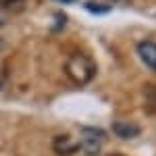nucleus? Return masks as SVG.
<instances>
[{
  "instance_id": "nucleus-1",
  "label": "nucleus",
  "mask_w": 156,
  "mask_h": 156,
  "mask_svg": "<svg viewBox=\"0 0 156 156\" xmlns=\"http://www.w3.org/2000/svg\"><path fill=\"white\" fill-rule=\"evenodd\" d=\"M65 73L73 83L85 85L96 77V62L83 52H73L65 60Z\"/></svg>"
},
{
  "instance_id": "nucleus-2",
  "label": "nucleus",
  "mask_w": 156,
  "mask_h": 156,
  "mask_svg": "<svg viewBox=\"0 0 156 156\" xmlns=\"http://www.w3.org/2000/svg\"><path fill=\"white\" fill-rule=\"evenodd\" d=\"M106 142V133L98 127H85L81 129V142H79V148H83L90 156H96L100 150H102V144Z\"/></svg>"
},
{
  "instance_id": "nucleus-3",
  "label": "nucleus",
  "mask_w": 156,
  "mask_h": 156,
  "mask_svg": "<svg viewBox=\"0 0 156 156\" xmlns=\"http://www.w3.org/2000/svg\"><path fill=\"white\" fill-rule=\"evenodd\" d=\"M52 148H54V152H56L58 156H71V154H75V152L79 150V144L73 142L71 135H58V137L54 140Z\"/></svg>"
},
{
  "instance_id": "nucleus-4",
  "label": "nucleus",
  "mask_w": 156,
  "mask_h": 156,
  "mask_svg": "<svg viewBox=\"0 0 156 156\" xmlns=\"http://www.w3.org/2000/svg\"><path fill=\"white\" fill-rule=\"evenodd\" d=\"M137 54H140V58L144 60L150 69L156 71V42H150V40L140 42L137 44Z\"/></svg>"
},
{
  "instance_id": "nucleus-5",
  "label": "nucleus",
  "mask_w": 156,
  "mask_h": 156,
  "mask_svg": "<svg viewBox=\"0 0 156 156\" xmlns=\"http://www.w3.org/2000/svg\"><path fill=\"white\" fill-rule=\"evenodd\" d=\"M112 131H115V135H119L123 140H129V137L140 135V127L133 125V123H127V121H115L112 123Z\"/></svg>"
},
{
  "instance_id": "nucleus-6",
  "label": "nucleus",
  "mask_w": 156,
  "mask_h": 156,
  "mask_svg": "<svg viewBox=\"0 0 156 156\" xmlns=\"http://www.w3.org/2000/svg\"><path fill=\"white\" fill-rule=\"evenodd\" d=\"M85 9H87V11H92V12H98V15L110 11L106 4H100V2H85Z\"/></svg>"
},
{
  "instance_id": "nucleus-7",
  "label": "nucleus",
  "mask_w": 156,
  "mask_h": 156,
  "mask_svg": "<svg viewBox=\"0 0 156 156\" xmlns=\"http://www.w3.org/2000/svg\"><path fill=\"white\" fill-rule=\"evenodd\" d=\"M146 100H148V104L156 110V85H148V87H146Z\"/></svg>"
},
{
  "instance_id": "nucleus-8",
  "label": "nucleus",
  "mask_w": 156,
  "mask_h": 156,
  "mask_svg": "<svg viewBox=\"0 0 156 156\" xmlns=\"http://www.w3.org/2000/svg\"><path fill=\"white\" fill-rule=\"evenodd\" d=\"M62 2H75V0H62Z\"/></svg>"
}]
</instances>
